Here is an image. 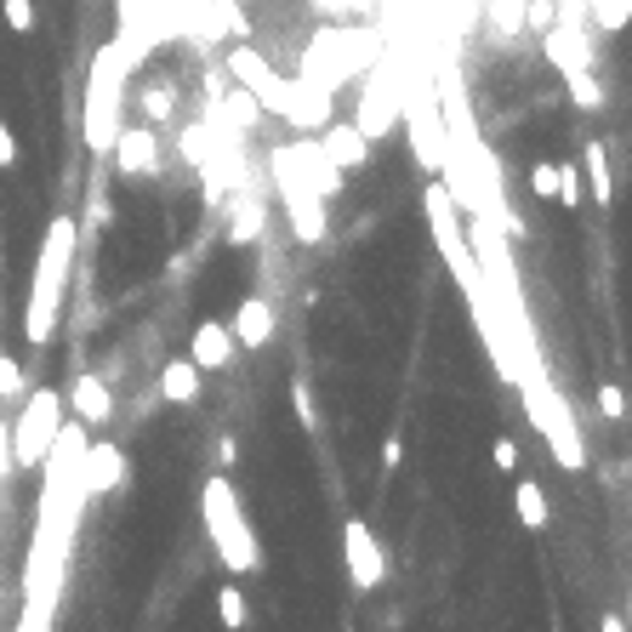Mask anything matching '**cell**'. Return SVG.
Instances as JSON below:
<instances>
[{
  "label": "cell",
  "instance_id": "obj_32",
  "mask_svg": "<svg viewBox=\"0 0 632 632\" xmlns=\"http://www.w3.org/2000/svg\"><path fill=\"white\" fill-rule=\"evenodd\" d=\"M524 18H530V23H536V29L547 34V29L559 23V7H553V0H530V12H524Z\"/></svg>",
  "mask_w": 632,
  "mask_h": 632
},
{
  "label": "cell",
  "instance_id": "obj_16",
  "mask_svg": "<svg viewBox=\"0 0 632 632\" xmlns=\"http://www.w3.org/2000/svg\"><path fill=\"white\" fill-rule=\"evenodd\" d=\"M234 343L239 348H268V336H274V308L263 303V297H246V303H239L234 308Z\"/></svg>",
  "mask_w": 632,
  "mask_h": 632
},
{
  "label": "cell",
  "instance_id": "obj_21",
  "mask_svg": "<svg viewBox=\"0 0 632 632\" xmlns=\"http://www.w3.org/2000/svg\"><path fill=\"white\" fill-rule=\"evenodd\" d=\"M581 166H587L593 200H599V206H610V155H604V142H581Z\"/></svg>",
  "mask_w": 632,
  "mask_h": 632
},
{
  "label": "cell",
  "instance_id": "obj_31",
  "mask_svg": "<svg viewBox=\"0 0 632 632\" xmlns=\"http://www.w3.org/2000/svg\"><path fill=\"white\" fill-rule=\"evenodd\" d=\"M290 399H297V416H303V427H319V411H314L308 382H297V387H290Z\"/></svg>",
  "mask_w": 632,
  "mask_h": 632
},
{
  "label": "cell",
  "instance_id": "obj_27",
  "mask_svg": "<svg viewBox=\"0 0 632 632\" xmlns=\"http://www.w3.org/2000/svg\"><path fill=\"white\" fill-rule=\"evenodd\" d=\"M0 18H7L12 34H29L34 29V0H0Z\"/></svg>",
  "mask_w": 632,
  "mask_h": 632
},
{
  "label": "cell",
  "instance_id": "obj_8",
  "mask_svg": "<svg viewBox=\"0 0 632 632\" xmlns=\"http://www.w3.org/2000/svg\"><path fill=\"white\" fill-rule=\"evenodd\" d=\"M274 182L285 194V211H290V228H297L303 246H319V234H325V200L303 182V171L285 160V149H274Z\"/></svg>",
  "mask_w": 632,
  "mask_h": 632
},
{
  "label": "cell",
  "instance_id": "obj_11",
  "mask_svg": "<svg viewBox=\"0 0 632 632\" xmlns=\"http://www.w3.org/2000/svg\"><path fill=\"white\" fill-rule=\"evenodd\" d=\"M120 478H126V451H120V445H109V440H103V445H86V462H80L86 502L120 491Z\"/></svg>",
  "mask_w": 632,
  "mask_h": 632
},
{
  "label": "cell",
  "instance_id": "obj_10",
  "mask_svg": "<svg viewBox=\"0 0 632 632\" xmlns=\"http://www.w3.org/2000/svg\"><path fill=\"white\" fill-rule=\"evenodd\" d=\"M109 160H115V171H120V177H142V171H155V166H160V137H155V126H120L115 149H109Z\"/></svg>",
  "mask_w": 632,
  "mask_h": 632
},
{
  "label": "cell",
  "instance_id": "obj_23",
  "mask_svg": "<svg viewBox=\"0 0 632 632\" xmlns=\"http://www.w3.org/2000/svg\"><path fill=\"white\" fill-rule=\"evenodd\" d=\"M171 109H177V86H171V80H160V86L142 91V115H149V126L171 120Z\"/></svg>",
  "mask_w": 632,
  "mask_h": 632
},
{
  "label": "cell",
  "instance_id": "obj_20",
  "mask_svg": "<svg viewBox=\"0 0 632 632\" xmlns=\"http://www.w3.org/2000/svg\"><path fill=\"white\" fill-rule=\"evenodd\" d=\"M223 115H228V131L239 137V131H251V126L263 120V103H257V97H251L246 86H234V91L223 97Z\"/></svg>",
  "mask_w": 632,
  "mask_h": 632
},
{
  "label": "cell",
  "instance_id": "obj_12",
  "mask_svg": "<svg viewBox=\"0 0 632 632\" xmlns=\"http://www.w3.org/2000/svg\"><path fill=\"white\" fill-rule=\"evenodd\" d=\"M542 52H547V63H553L559 75L593 69V46H587V34L575 29V18H564V23H553V29L542 34Z\"/></svg>",
  "mask_w": 632,
  "mask_h": 632
},
{
  "label": "cell",
  "instance_id": "obj_1",
  "mask_svg": "<svg viewBox=\"0 0 632 632\" xmlns=\"http://www.w3.org/2000/svg\"><path fill=\"white\" fill-rule=\"evenodd\" d=\"M86 422H63L52 451H46V484H40V507H34V536H29V559H23V615L18 632H52L58 599H63V575H69V553H75V530H80V507H86V484H80V462H86Z\"/></svg>",
  "mask_w": 632,
  "mask_h": 632
},
{
  "label": "cell",
  "instance_id": "obj_30",
  "mask_svg": "<svg viewBox=\"0 0 632 632\" xmlns=\"http://www.w3.org/2000/svg\"><path fill=\"white\" fill-rule=\"evenodd\" d=\"M599 411H604L610 422H621V416H626V394H621L615 382H604V387H599Z\"/></svg>",
  "mask_w": 632,
  "mask_h": 632
},
{
  "label": "cell",
  "instance_id": "obj_13",
  "mask_svg": "<svg viewBox=\"0 0 632 632\" xmlns=\"http://www.w3.org/2000/svg\"><path fill=\"white\" fill-rule=\"evenodd\" d=\"M314 142L325 149V160H330V166H343V171H359V166L371 160V137H365L359 126H336V120H325Z\"/></svg>",
  "mask_w": 632,
  "mask_h": 632
},
{
  "label": "cell",
  "instance_id": "obj_7",
  "mask_svg": "<svg viewBox=\"0 0 632 632\" xmlns=\"http://www.w3.org/2000/svg\"><path fill=\"white\" fill-rule=\"evenodd\" d=\"M399 103H405V80H399V69L394 63H376V75L365 80V91H359V131L371 137V142H382L387 131L399 126Z\"/></svg>",
  "mask_w": 632,
  "mask_h": 632
},
{
  "label": "cell",
  "instance_id": "obj_36",
  "mask_svg": "<svg viewBox=\"0 0 632 632\" xmlns=\"http://www.w3.org/2000/svg\"><path fill=\"white\" fill-rule=\"evenodd\" d=\"M496 467H502V473L519 467V445H513V440H496Z\"/></svg>",
  "mask_w": 632,
  "mask_h": 632
},
{
  "label": "cell",
  "instance_id": "obj_26",
  "mask_svg": "<svg viewBox=\"0 0 632 632\" xmlns=\"http://www.w3.org/2000/svg\"><path fill=\"white\" fill-rule=\"evenodd\" d=\"M530 188H536V200H553L559 206V166L553 160H536V166H530Z\"/></svg>",
  "mask_w": 632,
  "mask_h": 632
},
{
  "label": "cell",
  "instance_id": "obj_3",
  "mask_svg": "<svg viewBox=\"0 0 632 632\" xmlns=\"http://www.w3.org/2000/svg\"><path fill=\"white\" fill-rule=\"evenodd\" d=\"M75 251H80V223L63 211V217L46 223L40 257H34V285H29V308H23V336L29 343H52L63 290H69V274H75Z\"/></svg>",
  "mask_w": 632,
  "mask_h": 632
},
{
  "label": "cell",
  "instance_id": "obj_2",
  "mask_svg": "<svg viewBox=\"0 0 632 632\" xmlns=\"http://www.w3.org/2000/svg\"><path fill=\"white\" fill-rule=\"evenodd\" d=\"M142 63V52L120 34L109 40L103 52L91 58V75H86V115H80V137L97 160H109L115 137H120V115H126V86H131V69Z\"/></svg>",
  "mask_w": 632,
  "mask_h": 632
},
{
  "label": "cell",
  "instance_id": "obj_34",
  "mask_svg": "<svg viewBox=\"0 0 632 632\" xmlns=\"http://www.w3.org/2000/svg\"><path fill=\"white\" fill-rule=\"evenodd\" d=\"M314 12H371V0H314Z\"/></svg>",
  "mask_w": 632,
  "mask_h": 632
},
{
  "label": "cell",
  "instance_id": "obj_37",
  "mask_svg": "<svg viewBox=\"0 0 632 632\" xmlns=\"http://www.w3.org/2000/svg\"><path fill=\"white\" fill-rule=\"evenodd\" d=\"M621 626H626V632H632V599H626V621H621Z\"/></svg>",
  "mask_w": 632,
  "mask_h": 632
},
{
  "label": "cell",
  "instance_id": "obj_17",
  "mask_svg": "<svg viewBox=\"0 0 632 632\" xmlns=\"http://www.w3.org/2000/svg\"><path fill=\"white\" fill-rule=\"evenodd\" d=\"M263 228H268V206L257 200V194H239L234 211H228V239L234 246H257Z\"/></svg>",
  "mask_w": 632,
  "mask_h": 632
},
{
  "label": "cell",
  "instance_id": "obj_14",
  "mask_svg": "<svg viewBox=\"0 0 632 632\" xmlns=\"http://www.w3.org/2000/svg\"><path fill=\"white\" fill-rule=\"evenodd\" d=\"M188 359L200 371H228L234 365V330L217 325V319H200L194 325V343H188Z\"/></svg>",
  "mask_w": 632,
  "mask_h": 632
},
{
  "label": "cell",
  "instance_id": "obj_28",
  "mask_svg": "<svg viewBox=\"0 0 632 632\" xmlns=\"http://www.w3.org/2000/svg\"><path fill=\"white\" fill-rule=\"evenodd\" d=\"M0 394H7V399L23 394V365H18L12 354H0Z\"/></svg>",
  "mask_w": 632,
  "mask_h": 632
},
{
  "label": "cell",
  "instance_id": "obj_6",
  "mask_svg": "<svg viewBox=\"0 0 632 632\" xmlns=\"http://www.w3.org/2000/svg\"><path fill=\"white\" fill-rule=\"evenodd\" d=\"M399 120H405V131H411V155H416L427 171H440V166H445V149H451L440 91H433V86H422V91H416V86H405Z\"/></svg>",
  "mask_w": 632,
  "mask_h": 632
},
{
  "label": "cell",
  "instance_id": "obj_9",
  "mask_svg": "<svg viewBox=\"0 0 632 632\" xmlns=\"http://www.w3.org/2000/svg\"><path fill=\"white\" fill-rule=\"evenodd\" d=\"M343 547H348V575H354V587H359V593H376L382 581H387V559H382V542L371 536L365 519H348V524H343Z\"/></svg>",
  "mask_w": 632,
  "mask_h": 632
},
{
  "label": "cell",
  "instance_id": "obj_15",
  "mask_svg": "<svg viewBox=\"0 0 632 632\" xmlns=\"http://www.w3.org/2000/svg\"><path fill=\"white\" fill-rule=\"evenodd\" d=\"M69 405H75V416H80L86 427H103V422L115 416V394H109V382H103V376H75Z\"/></svg>",
  "mask_w": 632,
  "mask_h": 632
},
{
  "label": "cell",
  "instance_id": "obj_22",
  "mask_svg": "<svg viewBox=\"0 0 632 632\" xmlns=\"http://www.w3.org/2000/svg\"><path fill=\"white\" fill-rule=\"evenodd\" d=\"M564 86H570V103H575L581 115H599V109H604V86L593 80V69H575V75H564Z\"/></svg>",
  "mask_w": 632,
  "mask_h": 632
},
{
  "label": "cell",
  "instance_id": "obj_5",
  "mask_svg": "<svg viewBox=\"0 0 632 632\" xmlns=\"http://www.w3.org/2000/svg\"><path fill=\"white\" fill-rule=\"evenodd\" d=\"M63 394L58 387H34V394L23 399V411H18V422H12V462L18 467H40L46 462V451H52V440H58V427H63Z\"/></svg>",
  "mask_w": 632,
  "mask_h": 632
},
{
  "label": "cell",
  "instance_id": "obj_24",
  "mask_svg": "<svg viewBox=\"0 0 632 632\" xmlns=\"http://www.w3.org/2000/svg\"><path fill=\"white\" fill-rule=\"evenodd\" d=\"M182 160L188 166H211V120L206 126H182Z\"/></svg>",
  "mask_w": 632,
  "mask_h": 632
},
{
  "label": "cell",
  "instance_id": "obj_4",
  "mask_svg": "<svg viewBox=\"0 0 632 632\" xmlns=\"http://www.w3.org/2000/svg\"><path fill=\"white\" fill-rule=\"evenodd\" d=\"M200 513H206V530H211V542H217V559H223L234 575H251V570L263 564V547H257L251 519L239 513V496H234L228 473H211V478H206Z\"/></svg>",
  "mask_w": 632,
  "mask_h": 632
},
{
  "label": "cell",
  "instance_id": "obj_35",
  "mask_svg": "<svg viewBox=\"0 0 632 632\" xmlns=\"http://www.w3.org/2000/svg\"><path fill=\"white\" fill-rule=\"evenodd\" d=\"M0 166H18V137L7 120H0Z\"/></svg>",
  "mask_w": 632,
  "mask_h": 632
},
{
  "label": "cell",
  "instance_id": "obj_18",
  "mask_svg": "<svg viewBox=\"0 0 632 632\" xmlns=\"http://www.w3.org/2000/svg\"><path fill=\"white\" fill-rule=\"evenodd\" d=\"M160 394L171 405H194V399H200V365H194V359H171L160 371Z\"/></svg>",
  "mask_w": 632,
  "mask_h": 632
},
{
  "label": "cell",
  "instance_id": "obj_29",
  "mask_svg": "<svg viewBox=\"0 0 632 632\" xmlns=\"http://www.w3.org/2000/svg\"><path fill=\"white\" fill-rule=\"evenodd\" d=\"M559 206H564V211L581 206V177H575V166H559Z\"/></svg>",
  "mask_w": 632,
  "mask_h": 632
},
{
  "label": "cell",
  "instance_id": "obj_19",
  "mask_svg": "<svg viewBox=\"0 0 632 632\" xmlns=\"http://www.w3.org/2000/svg\"><path fill=\"white\" fill-rule=\"evenodd\" d=\"M513 513H519L524 530H542L547 524V491H542L536 478H519L513 484Z\"/></svg>",
  "mask_w": 632,
  "mask_h": 632
},
{
  "label": "cell",
  "instance_id": "obj_33",
  "mask_svg": "<svg viewBox=\"0 0 632 632\" xmlns=\"http://www.w3.org/2000/svg\"><path fill=\"white\" fill-rule=\"evenodd\" d=\"M18 473V462H12V422L0 416V478H12Z\"/></svg>",
  "mask_w": 632,
  "mask_h": 632
},
{
  "label": "cell",
  "instance_id": "obj_25",
  "mask_svg": "<svg viewBox=\"0 0 632 632\" xmlns=\"http://www.w3.org/2000/svg\"><path fill=\"white\" fill-rule=\"evenodd\" d=\"M217 615H223L228 632H239V626L251 621V610H246V599H239V587H223V593H217Z\"/></svg>",
  "mask_w": 632,
  "mask_h": 632
}]
</instances>
